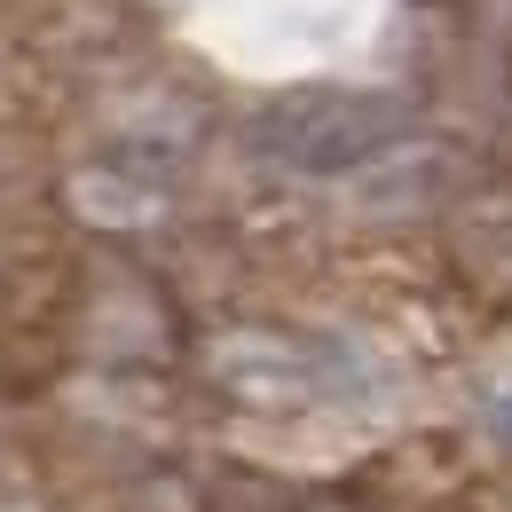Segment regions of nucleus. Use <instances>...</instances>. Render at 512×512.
Masks as SVG:
<instances>
[{
  "mask_svg": "<svg viewBox=\"0 0 512 512\" xmlns=\"http://www.w3.org/2000/svg\"><path fill=\"white\" fill-rule=\"evenodd\" d=\"M410 134H418V103L394 95V87H292V95H268L253 111L245 142L276 174L355 182L363 166H379Z\"/></svg>",
  "mask_w": 512,
  "mask_h": 512,
  "instance_id": "obj_1",
  "label": "nucleus"
},
{
  "mask_svg": "<svg viewBox=\"0 0 512 512\" xmlns=\"http://www.w3.org/2000/svg\"><path fill=\"white\" fill-rule=\"evenodd\" d=\"M205 379L221 402L253 410V418H300L323 402L371 394V363L339 339H308V331H276V323H237L205 347Z\"/></svg>",
  "mask_w": 512,
  "mask_h": 512,
  "instance_id": "obj_2",
  "label": "nucleus"
},
{
  "mask_svg": "<svg viewBox=\"0 0 512 512\" xmlns=\"http://www.w3.org/2000/svg\"><path fill=\"white\" fill-rule=\"evenodd\" d=\"M347 190H355L363 213H426V205H442L457 190V150L434 142V134H410V142L386 150L379 166H363Z\"/></svg>",
  "mask_w": 512,
  "mask_h": 512,
  "instance_id": "obj_3",
  "label": "nucleus"
},
{
  "mask_svg": "<svg viewBox=\"0 0 512 512\" xmlns=\"http://www.w3.org/2000/svg\"><path fill=\"white\" fill-rule=\"evenodd\" d=\"M465 260H481L489 276L512 284V190L481 197V205L465 213Z\"/></svg>",
  "mask_w": 512,
  "mask_h": 512,
  "instance_id": "obj_4",
  "label": "nucleus"
},
{
  "mask_svg": "<svg viewBox=\"0 0 512 512\" xmlns=\"http://www.w3.org/2000/svg\"><path fill=\"white\" fill-rule=\"evenodd\" d=\"M489 426L512 442V371H505V379H489Z\"/></svg>",
  "mask_w": 512,
  "mask_h": 512,
  "instance_id": "obj_5",
  "label": "nucleus"
},
{
  "mask_svg": "<svg viewBox=\"0 0 512 512\" xmlns=\"http://www.w3.org/2000/svg\"><path fill=\"white\" fill-rule=\"evenodd\" d=\"M308 512H339V505H308Z\"/></svg>",
  "mask_w": 512,
  "mask_h": 512,
  "instance_id": "obj_6",
  "label": "nucleus"
}]
</instances>
